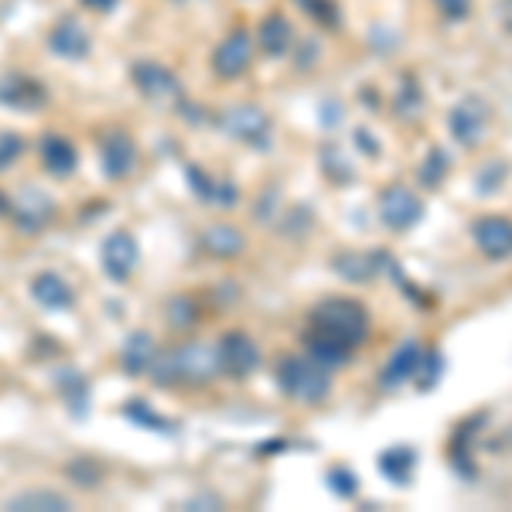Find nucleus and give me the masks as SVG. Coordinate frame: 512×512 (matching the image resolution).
<instances>
[{
	"label": "nucleus",
	"instance_id": "1",
	"mask_svg": "<svg viewBox=\"0 0 512 512\" xmlns=\"http://www.w3.org/2000/svg\"><path fill=\"white\" fill-rule=\"evenodd\" d=\"M369 335V315L359 301L349 297H332L311 311L308 325V349L315 359L338 366L352 355L355 345Z\"/></svg>",
	"mask_w": 512,
	"mask_h": 512
},
{
	"label": "nucleus",
	"instance_id": "2",
	"mask_svg": "<svg viewBox=\"0 0 512 512\" xmlns=\"http://www.w3.org/2000/svg\"><path fill=\"white\" fill-rule=\"evenodd\" d=\"M154 386H205L222 376L219 342H181L171 349H161L151 366Z\"/></svg>",
	"mask_w": 512,
	"mask_h": 512
},
{
	"label": "nucleus",
	"instance_id": "3",
	"mask_svg": "<svg viewBox=\"0 0 512 512\" xmlns=\"http://www.w3.org/2000/svg\"><path fill=\"white\" fill-rule=\"evenodd\" d=\"M328 362L315 359V355H287L277 366V383L284 396H291L297 403H321L332 390V373H328Z\"/></svg>",
	"mask_w": 512,
	"mask_h": 512
},
{
	"label": "nucleus",
	"instance_id": "4",
	"mask_svg": "<svg viewBox=\"0 0 512 512\" xmlns=\"http://www.w3.org/2000/svg\"><path fill=\"white\" fill-rule=\"evenodd\" d=\"M99 147V171L106 181H123L137 168V144L123 127H106L96 140Z\"/></svg>",
	"mask_w": 512,
	"mask_h": 512
},
{
	"label": "nucleus",
	"instance_id": "5",
	"mask_svg": "<svg viewBox=\"0 0 512 512\" xmlns=\"http://www.w3.org/2000/svg\"><path fill=\"white\" fill-rule=\"evenodd\" d=\"M219 130L226 137L239 140V144H246V147H267L270 144V117L250 103L226 106V110L219 113Z\"/></svg>",
	"mask_w": 512,
	"mask_h": 512
},
{
	"label": "nucleus",
	"instance_id": "6",
	"mask_svg": "<svg viewBox=\"0 0 512 512\" xmlns=\"http://www.w3.org/2000/svg\"><path fill=\"white\" fill-rule=\"evenodd\" d=\"M253 52H256V41L250 38V31L233 28L216 45V52H212V72H216L222 82H233L239 76H246L253 65Z\"/></svg>",
	"mask_w": 512,
	"mask_h": 512
},
{
	"label": "nucleus",
	"instance_id": "7",
	"mask_svg": "<svg viewBox=\"0 0 512 512\" xmlns=\"http://www.w3.org/2000/svg\"><path fill=\"white\" fill-rule=\"evenodd\" d=\"M48 89L45 82H38L31 72H4L0 76V106L14 113H38L41 106H48Z\"/></svg>",
	"mask_w": 512,
	"mask_h": 512
},
{
	"label": "nucleus",
	"instance_id": "8",
	"mask_svg": "<svg viewBox=\"0 0 512 512\" xmlns=\"http://www.w3.org/2000/svg\"><path fill=\"white\" fill-rule=\"evenodd\" d=\"M130 82H134V89L147 99V103H171V99H185L175 72L161 62H147V59L134 62L130 65Z\"/></svg>",
	"mask_w": 512,
	"mask_h": 512
},
{
	"label": "nucleus",
	"instance_id": "9",
	"mask_svg": "<svg viewBox=\"0 0 512 512\" xmlns=\"http://www.w3.org/2000/svg\"><path fill=\"white\" fill-rule=\"evenodd\" d=\"M45 45L55 59H65V62H82L93 52V38H89L86 24H82L76 14H62V18L48 28Z\"/></svg>",
	"mask_w": 512,
	"mask_h": 512
},
{
	"label": "nucleus",
	"instance_id": "10",
	"mask_svg": "<svg viewBox=\"0 0 512 512\" xmlns=\"http://www.w3.org/2000/svg\"><path fill=\"white\" fill-rule=\"evenodd\" d=\"M99 260H103V274L110 277L113 284L130 280L140 263L137 236L127 233V229H113V233L103 239V246H99Z\"/></svg>",
	"mask_w": 512,
	"mask_h": 512
},
{
	"label": "nucleus",
	"instance_id": "11",
	"mask_svg": "<svg viewBox=\"0 0 512 512\" xmlns=\"http://www.w3.org/2000/svg\"><path fill=\"white\" fill-rule=\"evenodd\" d=\"M420 216H424V205L414 188L407 185H386L383 195H379V219L393 229V233H407L414 229Z\"/></svg>",
	"mask_w": 512,
	"mask_h": 512
},
{
	"label": "nucleus",
	"instance_id": "12",
	"mask_svg": "<svg viewBox=\"0 0 512 512\" xmlns=\"http://www.w3.org/2000/svg\"><path fill=\"white\" fill-rule=\"evenodd\" d=\"M7 219L14 222L18 233L38 236L55 219V202L45 192H38V188H24V192L11 195V216Z\"/></svg>",
	"mask_w": 512,
	"mask_h": 512
},
{
	"label": "nucleus",
	"instance_id": "13",
	"mask_svg": "<svg viewBox=\"0 0 512 512\" xmlns=\"http://www.w3.org/2000/svg\"><path fill=\"white\" fill-rule=\"evenodd\" d=\"M489 120H492V110H489L485 99H478V96L458 99V106H454L451 117H448L451 137L465 147H475L478 140L489 134Z\"/></svg>",
	"mask_w": 512,
	"mask_h": 512
},
{
	"label": "nucleus",
	"instance_id": "14",
	"mask_svg": "<svg viewBox=\"0 0 512 512\" xmlns=\"http://www.w3.org/2000/svg\"><path fill=\"white\" fill-rule=\"evenodd\" d=\"M219 362H222V373L233 376V379H246L256 373L260 366V349L250 335L243 332H226L219 338Z\"/></svg>",
	"mask_w": 512,
	"mask_h": 512
},
{
	"label": "nucleus",
	"instance_id": "15",
	"mask_svg": "<svg viewBox=\"0 0 512 512\" xmlns=\"http://www.w3.org/2000/svg\"><path fill=\"white\" fill-rule=\"evenodd\" d=\"M158 352H161L158 349V338L147 332V328H137V332H130L127 338H123L120 355H117L123 376H130V379L147 376V373H151V366H154V359H158Z\"/></svg>",
	"mask_w": 512,
	"mask_h": 512
},
{
	"label": "nucleus",
	"instance_id": "16",
	"mask_svg": "<svg viewBox=\"0 0 512 512\" xmlns=\"http://www.w3.org/2000/svg\"><path fill=\"white\" fill-rule=\"evenodd\" d=\"M38 164L45 175L69 178L79 168V151L69 137L62 134H41L38 137Z\"/></svg>",
	"mask_w": 512,
	"mask_h": 512
},
{
	"label": "nucleus",
	"instance_id": "17",
	"mask_svg": "<svg viewBox=\"0 0 512 512\" xmlns=\"http://www.w3.org/2000/svg\"><path fill=\"white\" fill-rule=\"evenodd\" d=\"M28 291L35 297L38 308H45V311H69L72 304H76L72 284L62 274H55V270H38V274L31 277Z\"/></svg>",
	"mask_w": 512,
	"mask_h": 512
},
{
	"label": "nucleus",
	"instance_id": "18",
	"mask_svg": "<svg viewBox=\"0 0 512 512\" xmlns=\"http://www.w3.org/2000/svg\"><path fill=\"white\" fill-rule=\"evenodd\" d=\"M185 178H188V188H192L205 205H212V209H229V205H236L239 192H236L233 181L209 175V171H202L198 164H188Z\"/></svg>",
	"mask_w": 512,
	"mask_h": 512
},
{
	"label": "nucleus",
	"instance_id": "19",
	"mask_svg": "<svg viewBox=\"0 0 512 512\" xmlns=\"http://www.w3.org/2000/svg\"><path fill=\"white\" fill-rule=\"evenodd\" d=\"M256 48H260L267 59H284L287 52L294 48V28L284 14H267L260 24H256Z\"/></svg>",
	"mask_w": 512,
	"mask_h": 512
},
{
	"label": "nucleus",
	"instance_id": "20",
	"mask_svg": "<svg viewBox=\"0 0 512 512\" xmlns=\"http://www.w3.org/2000/svg\"><path fill=\"white\" fill-rule=\"evenodd\" d=\"M475 246L492 260H502V256L512 253V222L502 216H485L475 222Z\"/></svg>",
	"mask_w": 512,
	"mask_h": 512
},
{
	"label": "nucleus",
	"instance_id": "21",
	"mask_svg": "<svg viewBox=\"0 0 512 512\" xmlns=\"http://www.w3.org/2000/svg\"><path fill=\"white\" fill-rule=\"evenodd\" d=\"M7 512H69L72 499L55 489H24L4 502Z\"/></svg>",
	"mask_w": 512,
	"mask_h": 512
},
{
	"label": "nucleus",
	"instance_id": "22",
	"mask_svg": "<svg viewBox=\"0 0 512 512\" xmlns=\"http://www.w3.org/2000/svg\"><path fill=\"white\" fill-rule=\"evenodd\" d=\"M198 239H202V250L219 256V260H233V256L243 253V246H246L243 233H239L236 226H229V222H212V226L202 229Z\"/></svg>",
	"mask_w": 512,
	"mask_h": 512
},
{
	"label": "nucleus",
	"instance_id": "23",
	"mask_svg": "<svg viewBox=\"0 0 512 512\" xmlns=\"http://www.w3.org/2000/svg\"><path fill=\"white\" fill-rule=\"evenodd\" d=\"M55 386H59L65 407H69V414L76 417H86L89 410V379L79 373V369H55Z\"/></svg>",
	"mask_w": 512,
	"mask_h": 512
},
{
	"label": "nucleus",
	"instance_id": "24",
	"mask_svg": "<svg viewBox=\"0 0 512 512\" xmlns=\"http://www.w3.org/2000/svg\"><path fill=\"white\" fill-rule=\"evenodd\" d=\"M65 478H69L76 489H82V492H93V489H99V482H103V465L93 458V454H76L72 461H65Z\"/></svg>",
	"mask_w": 512,
	"mask_h": 512
},
{
	"label": "nucleus",
	"instance_id": "25",
	"mask_svg": "<svg viewBox=\"0 0 512 512\" xmlns=\"http://www.w3.org/2000/svg\"><path fill=\"white\" fill-rule=\"evenodd\" d=\"M417 362H420V345L417 342H403L400 349L390 355V362H386L383 386H396V383H403V379H410L417 373Z\"/></svg>",
	"mask_w": 512,
	"mask_h": 512
},
{
	"label": "nucleus",
	"instance_id": "26",
	"mask_svg": "<svg viewBox=\"0 0 512 512\" xmlns=\"http://www.w3.org/2000/svg\"><path fill=\"white\" fill-rule=\"evenodd\" d=\"M120 414L127 417L134 427H144V431L175 434V424H171L168 417L154 414V410H151V403H147V400H140V396H134V400H127V403H123V410H120Z\"/></svg>",
	"mask_w": 512,
	"mask_h": 512
},
{
	"label": "nucleus",
	"instance_id": "27",
	"mask_svg": "<svg viewBox=\"0 0 512 512\" xmlns=\"http://www.w3.org/2000/svg\"><path fill=\"white\" fill-rule=\"evenodd\" d=\"M164 315H168V325L175 328V332H188V328L198 321V308H195L192 297H171Z\"/></svg>",
	"mask_w": 512,
	"mask_h": 512
},
{
	"label": "nucleus",
	"instance_id": "28",
	"mask_svg": "<svg viewBox=\"0 0 512 512\" xmlns=\"http://www.w3.org/2000/svg\"><path fill=\"white\" fill-rule=\"evenodd\" d=\"M24 151H28V140L14 130H0V171H11L24 158Z\"/></svg>",
	"mask_w": 512,
	"mask_h": 512
},
{
	"label": "nucleus",
	"instance_id": "29",
	"mask_svg": "<svg viewBox=\"0 0 512 512\" xmlns=\"http://www.w3.org/2000/svg\"><path fill=\"white\" fill-rule=\"evenodd\" d=\"M379 468H383L386 475L393 478V482H403V478L410 475V468H414V451L410 448H396V451H386L383 461H379Z\"/></svg>",
	"mask_w": 512,
	"mask_h": 512
},
{
	"label": "nucleus",
	"instance_id": "30",
	"mask_svg": "<svg viewBox=\"0 0 512 512\" xmlns=\"http://www.w3.org/2000/svg\"><path fill=\"white\" fill-rule=\"evenodd\" d=\"M444 171H448V158H444L441 151H431V154H427V161L420 164V181L437 188V185H441V178H444Z\"/></svg>",
	"mask_w": 512,
	"mask_h": 512
},
{
	"label": "nucleus",
	"instance_id": "31",
	"mask_svg": "<svg viewBox=\"0 0 512 512\" xmlns=\"http://www.w3.org/2000/svg\"><path fill=\"white\" fill-rule=\"evenodd\" d=\"M297 4H301L315 21H325L328 28H335V24H338V11H335L332 0H297Z\"/></svg>",
	"mask_w": 512,
	"mask_h": 512
},
{
	"label": "nucleus",
	"instance_id": "32",
	"mask_svg": "<svg viewBox=\"0 0 512 512\" xmlns=\"http://www.w3.org/2000/svg\"><path fill=\"white\" fill-rule=\"evenodd\" d=\"M434 7L448 21H465L468 11H472V0H434Z\"/></svg>",
	"mask_w": 512,
	"mask_h": 512
},
{
	"label": "nucleus",
	"instance_id": "33",
	"mask_svg": "<svg viewBox=\"0 0 512 512\" xmlns=\"http://www.w3.org/2000/svg\"><path fill=\"white\" fill-rule=\"evenodd\" d=\"M332 482H335V492L338 495H355V475L345 472V468H335L332 472Z\"/></svg>",
	"mask_w": 512,
	"mask_h": 512
},
{
	"label": "nucleus",
	"instance_id": "34",
	"mask_svg": "<svg viewBox=\"0 0 512 512\" xmlns=\"http://www.w3.org/2000/svg\"><path fill=\"white\" fill-rule=\"evenodd\" d=\"M79 4L86 7V11H93V14H110L120 0H79Z\"/></svg>",
	"mask_w": 512,
	"mask_h": 512
},
{
	"label": "nucleus",
	"instance_id": "35",
	"mask_svg": "<svg viewBox=\"0 0 512 512\" xmlns=\"http://www.w3.org/2000/svg\"><path fill=\"white\" fill-rule=\"evenodd\" d=\"M502 24L512 31V0H502Z\"/></svg>",
	"mask_w": 512,
	"mask_h": 512
},
{
	"label": "nucleus",
	"instance_id": "36",
	"mask_svg": "<svg viewBox=\"0 0 512 512\" xmlns=\"http://www.w3.org/2000/svg\"><path fill=\"white\" fill-rule=\"evenodd\" d=\"M7 216H11V195L0 192V219H7Z\"/></svg>",
	"mask_w": 512,
	"mask_h": 512
},
{
	"label": "nucleus",
	"instance_id": "37",
	"mask_svg": "<svg viewBox=\"0 0 512 512\" xmlns=\"http://www.w3.org/2000/svg\"><path fill=\"white\" fill-rule=\"evenodd\" d=\"M171 4H185V0H171Z\"/></svg>",
	"mask_w": 512,
	"mask_h": 512
}]
</instances>
